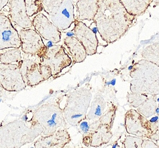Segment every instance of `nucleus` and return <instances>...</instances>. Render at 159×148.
I'll return each instance as SVG.
<instances>
[{
	"instance_id": "f257e3e1",
	"label": "nucleus",
	"mask_w": 159,
	"mask_h": 148,
	"mask_svg": "<svg viewBox=\"0 0 159 148\" xmlns=\"http://www.w3.org/2000/svg\"><path fill=\"white\" fill-rule=\"evenodd\" d=\"M98 8L93 23L103 41L112 43L132 26L135 16L128 13L120 0H98Z\"/></svg>"
},
{
	"instance_id": "f03ea898",
	"label": "nucleus",
	"mask_w": 159,
	"mask_h": 148,
	"mask_svg": "<svg viewBox=\"0 0 159 148\" xmlns=\"http://www.w3.org/2000/svg\"><path fill=\"white\" fill-rule=\"evenodd\" d=\"M130 90L133 93L159 95V66L146 59L133 65L130 73Z\"/></svg>"
},
{
	"instance_id": "7ed1b4c3",
	"label": "nucleus",
	"mask_w": 159,
	"mask_h": 148,
	"mask_svg": "<svg viewBox=\"0 0 159 148\" xmlns=\"http://www.w3.org/2000/svg\"><path fill=\"white\" fill-rule=\"evenodd\" d=\"M92 97V93L88 87L78 88L67 95L63 109L67 123L72 127H77L81 122L86 119Z\"/></svg>"
},
{
	"instance_id": "20e7f679",
	"label": "nucleus",
	"mask_w": 159,
	"mask_h": 148,
	"mask_svg": "<svg viewBox=\"0 0 159 148\" xmlns=\"http://www.w3.org/2000/svg\"><path fill=\"white\" fill-rule=\"evenodd\" d=\"M60 101L44 104L34 112L32 120L43 128V135H51L57 130L66 127L63 109L60 106Z\"/></svg>"
},
{
	"instance_id": "39448f33",
	"label": "nucleus",
	"mask_w": 159,
	"mask_h": 148,
	"mask_svg": "<svg viewBox=\"0 0 159 148\" xmlns=\"http://www.w3.org/2000/svg\"><path fill=\"white\" fill-rule=\"evenodd\" d=\"M1 129L8 133L6 136L7 139L2 140V141L6 140L3 144H5L4 147L8 144L7 147L14 148H19L27 143H31L42 134L44 130L41 125L32 120L30 127L27 126L24 121H16L5 125Z\"/></svg>"
},
{
	"instance_id": "423d86ee",
	"label": "nucleus",
	"mask_w": 159,
	"mask_h": 148,
	"mask_svg": "<svg viewBox=\"0 0 159 148\" xmlns=\"http://www.w3.org/2000/svg\"><path fill=\"white\" fill-rule=\"evenodd\" d=\"M25 57L19 62L24 81L27 86L34 87L52 77L50 67L42 63L37 56Z\"/></svg>"
},
{
	"instance_id": "0eeeda50",
	"label": "nucleus",
	"mask_w": 159,
	"mask_h": 148,
	"mask_svg": "<svg viewBox=\"0 0 159 148\" xmlns=\"http://www.w3.org/2000/svg\"><path fill=\"white\" fill-rule=\"evenodd\" d=\"M0 85L5 90L19 92L26 87L19 64L0 63Z\"/></svg>"
},
{
	"instance_id": "6e6552de",
	"label": "nucleus",
	"mask_w": 159,
	"mask_h": 148,
	"mask_svg": "<svg viewBox=\"0 0 159 148\" xmlns=\"http://www.w3.org/2000/svg\"><path fill=\"white\" fill-rule=\"evenodd\" d=\"M41 62L50 67L52 76H55L61 73L64 69L70 66L72 60L63 46L52 45L48 48Z\"/></svg>"
},
{
	"instance_id": "1a4fd4ad",
	"label": "nucleus",
	"mask_w": 159,
	"mask_h": 148,
	"mask_svg": "<svg viewBox=\"0 0 159 148\" xmlns=\"http://www.w3.org/2000/svg\"><path fill=\"white\" fill-rule=\"evenodd\" d=\"M125 127L128 134L139 137L148 139L154 133L153 124L133 109L129 110L125 114Z\"/></svg>"
},
{
	"instance_id": "9d476101",
	"label": "nucleus",
	"mask_w": 159,
	"mask_h": 148,
	"mask_svg": "<svg viewBox=\"0 0 159 148\" xmlns=\"http://www.w3.org/2000/svg\"><path fill=\"white\" fill-rule=\"evenodd\" d=\"M21 42V50L25 54L37 56L41 59L48 50L43 38L35 29H21L19 32Z\"/></svg>"
},
{
	"instance_id": "9b49d317",
	"label": "nucleus",
	"mask_w": 159,
	"mask_h": 148,
	"mask_svg": "<svg viewBox=\"0 0 159 148\" xmlns=\"http://www.w3.org/2000/svg\"><path fill=\"white\" fill-rule=\"evenodd\" d=\"M75 37L85 48L87 55L93 56L98 52V40L95 32L81 21L76 19L73 28Z\"/></svg>"
},
{
	"instance_id": "f8f14e48",
	"label": "nucleus",
	"mask_w": 159,
	"mask_h": 148,
	"mask_svg": "<svg viewBox=\"0 0 159 148\" xmlns=\"http://www.w3.org/2000/svg\"><path fill=\"white\" fill-rule=\"evenodd\" d=\"M21 42L19 33L8 17L0 15V50L10 48H20Z\"/></svg>"
},
{
	"instance_id": "ddd939ff",
	"label": "nucleus",
	"mask_w": 159,
	"mask_h": 148,
	"mask_svg": "<svg viewBox=\"0 0 159 148\" xmlns=\"http://www.w3.org/2000/svg\"><path fill=\"white\" fill-rule=\"evenodd\" d=\"M32 22L34 29L44 40L55 44L61 41V31L45 15L40 12L38 13Z\"/></svg>"
},
{
	"instance_id": "4468645a",
	"label": "nucleus",
	"mask_w": 159,
	"mask_h": 148,
	"mask_svg": "<svg viewBox=\"0 0 159 148\" xmlns=\"http://www.w3.org/2000/svg\"><path fill=\"white\" fill-rule=\"evenodd\" d=\"M51 21L60 31H65L74 24V5L71 0H63L55 15L50 17Z\"/></svg>"
},
{
	"instance_id": "2eb2a0df",
	"label": "nucleus",
	"mask_w": 159,
	"mask_h": 148,
	"mask_svg": "<svg viewBox=\"0 0 159 148\" xmlns=\"http://www.w3.org/2000/svg\"><path fill=\"white\" fill-rule=\"evenodd\" d=\"M71 137L65 128L48 136H41L34 143L35 148H62L71 142Z\"/></svg>"
},
{
	"instance_id": "dca6fc26",
	"label": "nucleus",
	"mask_w": 159,
	"mask_h": 148,
	"mask_svg": "<svg viewBox=\"0 0 159 148\" xmlns=\"http://www.w3.org/2000/svg\"><path fill=\"white\" fill-rule=\"evenodd\" d=\"M10 16L11 21L22 29L31 28L33 27L32 21L26 13L25 0H11Z\"/></svg>"
},
{
	"instance_id": "f3484780",
	"label": "nucleus",
	"mask_w": 159,
	"mask_h": 148,
	"mask_svg": "<svg viewBox=\"0 0 159 148\" xmlns=\"http://www.w3.org/2000/svg\"><path fill=\"white\" fill-rule=\"evenodd\" d=\"M79 21H93L98 8V0H78L76 2Z\"/></svg>"
},
{
	"instance_id": "a211bd4d",
	"label": "nucleus",
	"mask_w": 159,
	"mask_h": 148,
	"mask_svg": "<svg viewBox=\"0 0 159 148\" xmlns=\"http://www.w3.org/2000/svg\"><path fill=\"white\" fill-rule=\"evenodd\" d=\"M64 44L66 46L74 63H81L87 57L85 48L76 37L68 36L65 38Z\"/></svg>"
},
{
	"instance_id": "6ab92c4d",
	"label": "nucleus",
	"mask_w": 159,
	"mask_h": 148,
	"mask_svg": "<svg viewBox=\"0 0 159 148\" xmlns=\"http://www.w3.org/2000/svg\"><path fill=\"white\" fill-rule=\"evenodd\" d=\"M111 125L102 124L91 135V147H100L109 143L112 137Z\"/></svg>"
},
{
	"instance_id": "aec40b11",
	"label": "nucleus",
	"mask_w": 159,
	"mask_h": 148,
	"mask_svg": "<svg viewBox=\"0 0 159 148\" xmlns=\"http://www.w3.org/2000/svg\"><path fill=\"white\" fill-rule=\"evenodd\" d=\"M128 13L134 16L142 15L146 12L153 0H120Z\"/></svg>"
},
{
	"instance_id": "412c9836",
	"label": "nucleus",
	"mask_w": 159,
	"mask_h": 148,
	"mask_svg": "<svg viewBox=\"0 0 159 148\" xmlns=\"http://www.w3.org/2000/svg\"><path fill=\"white\" fill-rule=\"evenodd\" d=\"M106 107V102L101 95H96L91 104L90 109L87 114L86 119L95 121L103 114Z\"/></svg>"
},
{
	"instance_id": "4be33fe9",
	"label": "nucleus",
	"mask_w": 159,
	"mask_h": 148,
	"mask_svg": "<svg viewBox=\"0 0 159 148\" xmlns=\"http://www.w3.org/2000/svg\"><path fill=\"white\" fill-rule=\"evenodd\" d=\"M21 60V53L19 48H10L0 50V62L2 63H18Z\"/></svg>"
},
{
	"instance_id": "5701e85b",
	"label": "nucleus",
	"mask_w": 159,
	"mask_h": 148,
	"mask_svg": "<svg viewBox=\"0 0 159 148\" xmlns=\"http://www.w3.org/2000/svg\"><path fill=\"white\" fill-rule=\"evenodd\" d=\"M157 96L154 98H148L144 103L138 107V111L146 118H149L155 114L157 108Z\"/></svg>"
},
{
	"instance_id": "b1692460",
	"label": "nucleus",
	"mask_w": 159,
	"mask_h": 148,
	"mask_svg": "<svg viewBox=\"0 0 159 148\" xmlns=\"http://www.w3.org/2000/svg\"><path fill=\"white\" fill-rule=\"evenodd\" d=\"M141 54L145 59L159 66V43L148 46L143 50Z\"/></svg>"
},
{
	"instance_id": "393cba45",
	"label": "nucleus",
	"mask_w": 159,
	"mask_h": 148,
	"mask_svg": "<svg viewBox=\"0 0 159 148\" xmlns=\"http://www.w3.org/2000/svg\"><path fill=\"white\" fill-rule=\"evenodd\" d=\"M26 10L30 17L37 15L43 10L42 0H25Z\"/></svg>"
},
{
	"instance_id": "a878e982",
	"label": "nucleus",
	"mask_w": 159,
	"mask_h": 148,
	"mask_svg": "<svg viewBox=\"0 0 159 148\" xmlns=\"http://www.w3.org/2000/svg\"><path fill=\"white\" fill-rule=\"evenodd\" d=\"M63 0H42L43 8L48 16H53L60 8Z\"/></svg>"
},
{
	"instance_id": "bb28decb",
	"label": "nucleus",
	"mask_w": 159,
	"mask_h": 148,
	"mask_svg": "<svg viewBox=\"0 0 159 148\" xmlns=\"http://www.w3.org/2000/svg\"><path fill=\"white\" fill-rule=\"evenodd\" d=\"M127 98L128 102L130 103L131 106L134 108H137L144 103L148 97V95L145 94L132 93V94L128 93Z\"/></svg>"
},
{
	"instance_id": "cd10ccee",
	"label": "nucleus",
	"mask_w": 159,
	"mask_h": 148,
	"mask_svg": "<svg viewBox=\"0 0 159 148\" xmlns=\"http://www.w3.org/2000/svg\"><path fill=\"white\" fill-rule=\"evenodd\" d=\"M143 139V137L127 135L122 144L125 148H141Z\"/></svg>"
},
{
	"instance_id": "c85d7f7f",
	"label": "nucleus",
	"mask_w": 159,
	"mask_h": 148,
	"mask_svg": "<svg viewBox=\"0 0 159 148\" xmlns=\"http://www.w3.org/2000/svg\"><path fill=\"white\" fill-rule=\"evenodd\" d=\"M155 125V132L150 135L149 139L159 141V119L157 123L154 124Z\"/></svg>"
},
{
	"instance_id": "c756f323",
	"label": "nucleus",
	"mask_w": 159,
	"mask_h": 148,
	"mask_svg": "<svg viewBox=\"0 0 159 148\" xmlns=\"http://www.w3.org/2000/svg\"><path fill=\"white\" fill-rule=\"evenodd\" d=\"M159 146L153 142L152 140L143 139L141 148H159Z\"/></svg>"
},
{
	"instance_id": "7c9ffc66",
	"label": "nucleus",
	"mask_w": 159,
	"mask_h": 148,
	"mask_svg": "<svg viewBox=\"0 0 159 148\" xmlns=\"http://www.w3.org/2000/svg\"><path fill=\"white\" fill-rule=\"evenodd\" d=\"M91 135H92V133H88L82 135V143L84 145H85L87 147L90 146Z\"/></svg>"
},
{
	"instance_id": "2f4dec72",
	"label": "nucleus",
	"mask_w": 159,
	"mask_h": 148,
	"mask_svg": "<svg viewBox=\"0 0 159 148\" xmlns=\"http://www.w3.org/2000/svg\"><path fill=\"white\" fill-rule=\"evenodd\" d=\"M159 115H157V116H154V117H152L151 119H150V120H149V122L150 123H152V124H155V123H156L157 122V121L159 120Z\"/></svg>"
},
{
	"instance_id": "473e14b6",
	"label": "nucleus",
	"mask_w": 159,
	"mask_h": 148,
	"mask_svg": "<svg viewBox=\"0 0 159 148\" xmlns=\"http://www.w3.org/2000/svg\"><path fill=\"white\" fill-rule=\"evenodd\" d=\"M4 90L5 89L3 88L1 86V85H0V97H1L2 95Z\"/></svg>"
},
{
	"instance_id": "72a5a7b5",
	"label": "nucleus",
	"mask_w": 159,
	"mask_h": 148,
	"mask_svg": "<svg viewBox=\"0 0 159 148\" xmlns=\"http://www.w3.org/2000/svg\"><path fill=\"white\" fill-rule=\"evenodd\" d=\"M155 114L159 115V107H157L156 109H155Z\"/></svg>"
},
{
	"instance_id": "f704fd0d",
	"label": "nucleus",
	"mask_w": 159,
	"mask_h": 148,
	"mask_svg": "<svg viewBox=\"0 0 159 148\" xmlns=\"http://www.w3.org/2000/svg\"><path fill=\"white\" fill-rule=\"evenodd\" d=\"M116 147H120V146H118L117 143H115L114 146H112V148H116Z\"/></svg>"
},
{
	"instance_id": "c9c22d12",
	"label": "nucleus",
	"mask_w": 159,
	"mask_h": 148,
	"mask_svg": "<svg viewBox=\"0 0 159 148\" xmlns=\"http://www.w3.org/2000/svg\"><path fill=\"white\" fill-rule=\"evenodd\" d=\"M1 101H2V99H0V102H1Z\"/></svg>"
},
{
	"instance_id": "e433bc0d",
	"label": "nucleus",
	"mask_w": 159,
	"mask_h": 148,
	"mask_svg": "<svg viewBox=\"0 0 159 148\" xmlns=\"http://www.w3.org/2000/svg\"><path fill=\"white\" fill-rule=\"evenodd\" d=\"M158 107H159V103L158 104Z\"/></svg>"
}]
</instances>
